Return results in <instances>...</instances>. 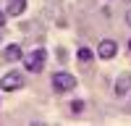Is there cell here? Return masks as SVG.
Masks as SVG:
<instances>
[{"label":"cell","instance_id":"obj_5","mask_svg":"<svg viewBox=\"0 0 131 126\" xmlns=\"http://www.w3.org/2000/svg\"><path fill=\"white\" fill-rule=\"evenodd\" d=\"M113 92H115V97H126V94L131 92V74H121V76H118Z\"/></svg>","mask_w":131,"mask_h":126},{"label":"cell","instance_id":"obj_11","mask_svg":"<svg viewBox=\"0 0 131 126\" xmlns=\"http://www.w3.org/2000/svg\"><path fill=\"white\" fill-rule=\"evenodd\" d=\"M126 24L131 26V8H128V13H126Z\"/></svg>","mask_w":131,"mask_h":126},{"label":"cell","instance_id":"obj_9","mask_svg":"<svg viewBox=\"0 0 131 126\" xmlns=\"http://www.w3.org/2000/svg\"><path fill=\"white\" fill-rule=\"evenodd\" d=\"M81 110H84V100H71V113L79 116Z\"/></svg>","mask_w":131,"mask_h":126},{"label":"cell","instance_id":"obj_1","mask_svg":"<svg viewBox=\"0 0 131 126\" xmlns=\"http://www.w3.org/2000/svg\"><path fill=\"white\" fill-rule=\"evenodd\" d=\"M21 60H24V68L29 74H39L42 68H45V63H47V52L39 47V50H31L29 55H24Z\"/></svg>","mask_w":131,"mask_h":126},{"label":"cell","instance_id":"obj_8","mask_svg":"<svg viewBox=\"0 0 131 126\" xmlns=\"http://www.w3.org/2000/svg\"><path fill=\"white\" fill-rule=\"evenodd\" d=\"M76 58H79V63H92L94 60V50L86 47V45H81L79 50H76Z\"/></svg>","mask_w":131,"mask_h":126},{"label":"cell","instance_id":"obj_3","mask_svg":"<svg viewBox=\"0 0 131 126\" xmlns=\"http://www.w3.org/2000/svg\"><path fill=\"white\" fill-rule=\"evenodd\" d=\"M24 87V74L21 71H8L3 79H0V89L3 92H16Z\"/></svg>","mask_w":131,"mask_h":126},{"label":"cell","instance_id":"obj_12","mask_svg":"<svg viewBox=\"0 0 131 126\" xmlns=\"http://www.w3.org/2000/svg\"><path fill=\"white\" fill-rule=\"evenodd\" d=\"M128 3H131V0H128Z\"/></svg>","mask_w":131,"mask_h":126},{"label":"cell","instance_id":"obj_10","mask_svg":"<svg viewBox=\"0 0 131 126\" xmlns=\"http://www.w3.org/2000/svg\"><path fill=\"white\" fill-rule=\"evenodd\" d=\"M0 26H5V13L0 10Z\"/></svg>","mask_w":131,"mask_h":126},{"label":"cell","instance_id":"obj_2","mask_svg":"<svg viewBox=\"0 0 131 126\" xmlns=\"http://www.w3.org/2000/svg\"><path fill=\"white\" fill-rule=\"evenodd\" d=\"M52 89H55V92H71V89H76V76H73V74H66V71L52 74Z\"/></svg>","mask_w":131,"mask_h":126},{"label":"cell","instance_id":"obj_6","mask_svg":"<svg viewBox=\"0 0 131 126\" xmlns=\"http://www.w3.org/2000/svg\"><path fill=\"white\" fill-rule=\"evenodd\" d=\"M3 58H5V60H21V58H24V52H21L18 45H8V47H3Z\"/></svg>","mask_w":131,"mask_h":126},{"label":"cell","instance_id":"obj_7","mask_svg":"<svg viewBox=\"0 0 131 126\" xmlns=\"http://www.w3.org/2000/svg\"><path fill=\"white\" fill-rule=\"evenodd\" d=\"M24 10H26V0H10L5 13H8V16H21Z\"/></svg>","mask_w":131,"mask_h":126},{"label":"cell","instance_id":"obj_4","mask_svg":"<svg viewBox=\"0 0 131 126\" xmlns=\"http://www.w3.org/2000/svg\"><path fill=\"white\" fill-rule=\"evenodd\" d=\"M115 52H118L115 39H100V45H97V58L100 60H113Z\"/></svg>","mask_w":131,"mask_h":126}]
</instances>
